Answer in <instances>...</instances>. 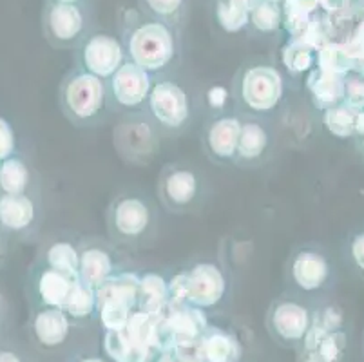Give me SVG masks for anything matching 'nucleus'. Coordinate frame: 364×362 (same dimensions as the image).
<instances>
[{"instance_id": "obj_1", "label": "nucleus", "mask_w": 364, "mask_h": 362, "mask_svg": "<svg viewBox=\"0 0 364 362\" xmlns=\"http://www.w3.org/2000/svg\"><path fill=\"white\" fill-rule=\"evenodd\" d=\"M158 211L147 196L125 191L111 199L105 211L109 241L117 248L141 250L158 238Z\"/></svg>"}, {"instance_id": "obj_2", "label": "nucleus", "mask_w": 364, "mask_h": 362, "mask_svg": "<svg viewBox=\"0 0 364 362\" xmlns=\"http://www.w3.org/2000/svg\"><path fill=\"white\" fill-rule=\"evenodd\" d=\"M124 49L129 62L149 75L164 73L174 64L180 51L176 29L145 16V20L134 22L125 33Z\"/></svg>"}, {"instance_id": "obj_3", "label": "nucleus", "mask_w": 364, "mask_h": 362, "mask_svg": "<svg viewBox=\"0 0 364 362\" xmlns=\"http://www.w3.org/2000/svg\"><path fill=\"white\" fill-rule=\"evenodd\" d=\"M58 104L62 115L75 127H97L104 122L107 111L105 80L89 75L78 68L71 69L62 78Z\"/></svg>"}, {"instance_id": "obj_4", "label": "nucleus", "mask_w": 364, "mask_h": 362, "mask_svg": "<svg viewBox=\"0 0 364 362\" xmlns=\"http://www.w3.org/2000/svg\"><path fill=\"white\" fill-rule=\"evenodd\" d=\"M156 194L168 214H193L208 198V181L201 171L185 161H172L158 176Z\"/></svg>"}, {"instance_id": "obj_5", "label": "nucleus", "mask_w": 364, "mask_h": 362, "mask_svg": "<svg viewBox=\"0 0 364 362\" xmlns=\"http://www.w3.org/2000/svg\"><path fill=\"white\" fill-rule=\"evenodd\" d=\"M283 76L274 65L245 64L232 80V96L241 109L254 115H267L283 98Z\"/></svg>"}, {"instance_id": "obj_6", "label": "nucleus", "mask_w": 364, "mask_h": 362, "mask_svg": "<svg viewBox=\"0 0 364 362\" xmlns=\"http://www.w3.org/2000/svg\"><path fill=\"white\" fill-rule=\"evenodd\" d=\"M145 109L158 131L165 134H181L193 122V104L187 89L176 80L164 78L152 82Z\"/></svg>"}, {"instance_id": "obj_7", "label": "nucleus", "mask_w": 364, "mask_h": 362, "mask_svg": "<svg viewBox=\"0 0 364 362\" xmlns=\"http://www.w3.org/2000/svg\"><path fill=\"white\" fill-rule=\"evenodd\" d=\"M42 31L51 48H78L87 36V16L80 4H60L46 0L42 11Z\"/></svg>"}, {"instance_id": "obj_8", "label": "nucleus", "mask_w": 364, "mask_h": 362, "mask_svg": "<svg viewBox=\"0 0 364 362\" xmlns=\"http://www.w3.org/2000/svg\"><path fill=\"white\" fill-rule=\"evenodd\" d=\"M151 85V75L125 60L120 69L111 78L105 80L107 109L138 112L141 107H145Z\"/></svg>"}, {"instance_id": "obj_9", "label": "nucleus", "mask_w": 364, "mask_h": 362, "mask_svg": "<svg viewBox=\"0 0 364 362\" xmlns=\"http://www.w3.org/2000/svg\"><path fill=\"white\" fill-rule=\"evenodd\" d=\"M120 252L111 241L102 238H84L78 243V277L92 290H98L118 272Z\"/></svg>"}, {"instance_id": "obj_10", "label": "nucleus", "mask_w": 364, "mask_h": 362, "mask_svg": "<svg viewBox=\"0 0 364 362\" xmlns=\"http://www.w3.org/2000/svg\"><path fill=\"white\" fill-rule=\"evenodd\" d=\"M125 60L127 55L124 44L105 33L85 36L78 46V69L102 80L111 78Z\"/></svg>"}, {"instance_id": "obj_11", "label": "nucleus", "mask_w": 364, "mask_h": 362, "mask_svg": "<svg viewBox=\"0 0 364 362\" xmlns=\"http://www.w3.org/2000/svg\"><path fill=\"white\" fill-rule=\"evenodd\" d=\"M310 310L299 301L290 297L276 299L268 310V330L279 343H301L312 326Z\"/></svg>"}, {"instance_id": "obj_12", "label": "nucleus", "mask_w": 364, "mask_h": 362, "mask_svg": "<svg viewBox=\"0 0 364 362\" xmlns=\"http://www.w3.org/2000/svg\"><path fill=\"white\" fill-rule=\"evenodd\" d=\"M332 275L328 257L312 247H301L289 257L284 277L301 292H317L326 287Z\"/></svg>"}, {"instance_id": "obj_13", "label": "nucleus", "mask_w": 364, "mask_h": 362, "mask_svg": "<svg viewBox=\"0 0 364 362\" xmlns=\"http://www.w3.org/2000/svg\"><path fill=\"white\" fill-rule=\"evenodd\" d=\"M114 136H117V147L120 154L132 164L149 161L156 152L158 127L149 118V115L141 118L138 112H131L129 119H125L118 127Z\"/></svg>"}, {"instance_id": "obj_14", "label": "nucleus", "mask_w": 364, "mask_h": 362, "mask_svg": "<svg viewBox=\"0 0 364 362\" xmlns=\"http://www.w3.org/2000/svg\"><path fill=\"white\" fill-rule=\"evenodd\" d=\"M241 118L232 115H216L205 124L201 132V147L213 164L234 165Z\"/></svg>"}, {"instance_id": "obj_15", "label": "nucleus", "mask_w": 364, "mask_h": 362, "mask_svg": "<svg viewBox=\"0 0 364 362\" xmlns=\"http://www.w3.org/2000/svg\"><path fill=\"white\" fill-rule=\"evenodd\" d=\"M185 303L196 308L216 307L227 290V279L214 263H198L183 272Z\"/></svg>"}, {"instance_id": "obj_16", "label": "nucleus", "mask_w": 364, "mask_h": 362, "mask_svg": "<svg viewBox=\"0 0 364 362\" xmlns=\"http://www.w3.org/2000/svg\"><path fill=\"white\" fill-rule=\"evenodd\" d=\"M76 279L80 277L33 261L28 272L29 295L41 308H62Z\"/></svg>"}, {"instance_id": "obj_17", "label": "nucleus", "mask_w": 364, "mask_h": 362, "mask_svg": "<svg viewBox=\"0 0 364 362\" xmlns=\"http://www.w3.org/2000/svg\"><path fill=\"white\" fill-rule=\"evenodd\" d=\"M272 154V136L256 118H241L240 139H237L234 165L243 169L261 167Z\"/></svg>"}, {"instance_id": "obj_18", "label": "nucleus", "mask_w": 364, "mask_h": 362, "mask_svg": "<svg viewBox=\"0 0 364 362\" xmlns=\"http://www.w3.org/2000/svg\"><path fill=\"white\" fill-rule=\"evenodd\" d=\"M35 199L29 194L0 196V230L4 234H26L38 218Z\"/></svg>"}, {"instance_id": "obj_19", "label": "nucleus", "mask_w": 364, "mask_h": 362, "mask_svg": "<svg viewBox=\"0 0 364 362\" xmlns=\"http://www.w3.org/2000/svg\"><path fill=\"white\" fill-rule=\"evenodd\" d=\"M71 321L60 308H41L33 317V334L44 348H55L68 339Z\"/></svg>"}, {"instance_id": "obj_20", "label": "nucleus", "mask_w": 364, "mask_h": 362, "mask_svg": "<svg viewBox=\"0 0 364 362\" xmlns=\"http://www.w3.org/2000/svg\"><path fill=\"white\" fill-rule=\"evenodd\" d=\"M306 89L312 95L316 107H319L321 111H326L333 105L343 104L344 76L314 68L306 78Z\"/></svg>"}, {"instance_id": "obj_21", "label": "nucleus", "mask_w": 364, "mask_h": 362, "mask_svg": "<svg viewBox=\"0 0 364 362\" xmlns=\"http://www.w3.org/2000/svg\"><path fill=\"white\" fill-rule=\"evenodd\" d=\"M35 261L78 277V245H73L69 239H48L36 254Z\"/></svg>"}, {"instance_id": "obj_22", "label": "nucleus", "mask_w": 364, "mask_h": 362, "mask_svg": "<svg viewBox=\"0 0 364 362\" xmlns=\"http://www.w3.org/2000/svg\"><path fill=\"white\" fill-rule=\"evenodd\" d=\"M168 307V281L160 274L149 272L140 277L138 310L149 315H161Z\"/></svg>"}, {"instance_id": "obj_23", "label": "nucleus", "mask_w": 364, "mask_h": 362, "mask_svg": "<svg viewBox=\"0 0 364 362\" xmlns=\"http://www.w3.org/2000/svg\"><path fill=\"white\" fill-rule=\"evenodd\" d=\"M198 353L201 362H232L237 357V346L228 334L207 326L198 343Z\"/></svg>"}, {"instance_id": "obj_24", "label": "nucleus", "mask_w": 364, "mask_h": 362, "mask_svg": "<svg viewBox=\"0 0 364 362\" xmlns=\"http://www.w3.org/2000/svg\"><path fill=\"white\" fill-rule=\"evenodd\" d=\"M31 169L18 156H9L0 164V196L29 194L31 188Z\"/></svg>"}, {"instance_id": "obj_25", "label": "nucleus", "mask_w": 364, "mask_h": 362, "mask_svg": "<svg viewBox=\"0 0 364 362\" xmlns=\"http://www.w3.org/2000/svg\"><path fill=\"white\" fill-rule=\"evenodd\" d=\"M60 310L68 315L69 321H85L97 312V290L76 279Z\"/></svg>"}, {"instance_id": "obj_26", "label": "nucleus", "mask_w": 364, "mask_h": 362, "mask_svg": "<svg viewBox=\"0 0 364 362\" xmlns=\"http://www.w3.org/2000/svg\"><path fill=\"white\" fill-rule=\"evenodd\" d=\"M323 71L333 73V75L346 76L348 73L357 69V60L346 51L344 44L339 42H326L317 49V65Z\"/></svg>"}, {"instance_id": "obj_27", "label": "nucleus", "mask_w": 364, "mask_h": 362, "mask_svg": "<svg viewBox=\"0 0 364 362\" xmlns=\"http://www.w3.org/2000/svg\"><path fill=\"white\" fill-rule=\"evenodd\" d=\"M283 64L290 75H303L310 73L317 65V49L306 44L304 40L290 38L289 44L283 48Z\"/></svg>"}, {"instance_id": "obj_28", "label": "nucleus", "mask_w": 364, "mask_h": 362, "mask_svg": "<svg viewBox=\"0 0 364 362\" xmlns=\"http://www.w3.org/2000/svg\"><path fill=\"white\" fill-rule=\"evenodd\" d=\"M138 4L147 18L176 28L183 20L187 0H138Z\"/></svg>"}, {"instance_id": "obj_29", "label": "nucleus", "mask_w": 364, "mask_h": 362, "mask_svg": "<svg viewBox=\"0 0 364 362\" xmlns=\"http://www.w3.org/2000/svg\"><path fill=\"white\" fill-rule=\"evenodd\" d=\"M248 24L261 33H274L283 26V8L281 4L254 0L248 11Z\"/></svg>"}, {"instance_id": "obj_30", "label": "nucleus", "mask_w": 364, "mask_h": 362, "mask_svg": "<svg viewBox=\"0 0 364 362\" xmlns=\"http://www.w3.org/2000/svg\"><path fill=\"white\" fill-rule=\"evenodd\" d=\"M323 122L324 127L328 129V132L336 138H352L355 134V118L357 111L350 109L348 105L339 104L333 107L323 111Z\"/></svg>"}, {"instance_id": "obj_31", "label": "nucleus", "mask_w": 364, "mask_h": 362, "mask_svg": "<svg viewBox=\"0 0 364 362\" xmlns=\"http://www.w3.org/2000/svg\"><path fill=\"white\" fill-rule=\"evenodd\" d=\"M248 11L250 9L234 4L230 0H216V4H214L216 22L227 33H237L245 26H248Z\"/></svg>"}, {"instance_id": "obj_32", "label": "nucleus", "mask_w": 364, "mask_h": 362, "mask_svg": "<svg viewBox=\"0 0 364 362\" xmlns=\"http://www.w3.org/2000/svg\"><path fill=\"white\" fill-rule=\"evenodd\" d=\"M343 104L350 109L363 111L364 109V73L352 71L344 76Z\"/></svg>"}, {"instance_id": "obj_33", "label": "nucleus", "mask_w": 364, "mask_h": 362, "mask_svg": "<svg viewBox=\"0 0 364 362\" xmlns=\"http://www.w3.org/2000/svg\"><path fill=\"white\" fill-rule=\"evenodd\" d=\"M344 348V335L341 331H330L321 339V343L314 351L321 362H336L341 357Z\"/></svg>"}, {"instance_id": "obj_34", "label": "nucleus", "mask_w": 364, "mask_h": 362, "mask_svg": "<svg viewBox=\"0 0 364 362\" xmlns=\"http://www.w3.org/2000/svg\"><path fill=\"white\" fill-rule=\"evenodd\" d=\"M16 142H15V131H13L11 124L8 119L0 116V164L8 159L9 156L15 154Z\"/></svg>"}, {"instance_id": "obj_35", "label": "nucleus", "mask_w": 364, "mask_h": 362, "mask_svg": "<svg viewBox=\"0 0 364 362\" xmlns=\"http://www.w3.org/2000/svg\"><path fill=\"white\" fill-rule=\"evenodd\" d=\"M283 15L310 16L319 9V0H283Z\"/></svg>"}, {"instance_id": "obj_36", "label": "nucleus", "mask_w": 364, "mask_h": 362, "mask_svg": "<svg viewBox=\"0 0 364 362\" xmlns=\"http://www.w3.org/2000/svg\"><path fill=\"white\" fill-rule=\"evenodd\" d=\"M344 48L357 62H364V22L357 26L355 33L352 35L348 44H344Z\"/></svg>"}, {"instance_id": "obj_37", "label": "nucleus", "mask_w": 364, "mask_h": 362, "mask_svg": "<svg viewBox=\"0 0 364 362\" xmlns=\"http://www.w3.org/2000/svg\"><path fill=\"white\" fill-rule=\"evenodd\" d=\"M350 257L353 265L364 274V232L357 234L350 243Z\"/></svg>"}, {"instance_id": "obj_38", "label": "nucleus", "mask_w": 364, "mask_h": 362, "mask_svg": "<svg viewBox=\"0 0 364 362\" xmlns=\"http://www.w3.org/2000/svg\"><path fill=\"white\" fill-rule=\"evenodd\" d=\"M350 0H319V8L326 11V15H337L348 8Z\"/></svg>"}, {"instance_id": "obj_39", "label": "nucleus", "mask_w": 364, "mask_h": 362, "mask_svg": "<svg viewBox=\"0 0 364 362\" xmlns=\"http://www.w3.org/2000/svg\"><path fill=\"white\" fill-rule=\"evenodd\" d=\"M355 138H360L364 136V109L363 111H357V118H355Z\"/></svg>"}, {"instance_id": "obj_40", "label": "nucleus", "mask_w": 364, "mask_h": 362, "mask_svg": "<svg viewBox=\"0 0 364 362\" xmlns=\"http://www.w3.org/2000/svg\"><path fill=\"white\" fill-rule=\"evenodd\" d=\"M0 362H21V358L11 351H0Z\"/></svg>"}, {"instance_id": "obj_41", "label": "nucleus", "mask_w": 364, "mask_h": 362, "mask_svg": "<svg viewBox=\"0 0 364 362\" xmlns=\"http://www.w3.org/2000/svg\"><path fill=\"white\" fill-rule=\"evenodd\" d=\"M156 362H180V358L174 355V351H165L164 355H160Z\"/></svg>"}, {"instance_id": "obj_42", "label": "nucleus", "mask_w": 364, "mask_h": 362, "mask_svg": "<svg viewBox=\"0 0 364 362\" xmlns=\"http://www.w3.org/2000/svg\"><path fill=\"white\" fill-rule=\"evenodd\" d=\"M230 2H234V4H237V6H243V8L250 9V6H252V2H254V0H230Z\"/></svg>"}, {"instance_id": "obj_43", "label": "nucleus", "mask_w": 364, "mask_h": 362, "mask_svg": "<svg viewBox=\"0 0 364 362\" xmlns=\"http://www.w3.org/2000/svg\"><path fill=\"white\" fill-rule=\"evenodd\" d=\"M6 254V239H4V232L0 230V257Z\"/></svg>"}, {"instance_id": "obj_44", "label": "nucleus", "mask_w": 364, "mask_h": 362, "mask_svg": "<svg viewBox=\"0 0 364 362\" xmlns=\"http://www.w3.org/2000/svg\"><path fill=\"white\" fill-rule=\"evenodd\" d=\"M48 2H60V4H80V0H48Z\"/></svg>"}, {"instance_id": "obj_45", "label": "nucleus", "mask_w": 364, "mask_h": 362, "mask_svg": "<svg viewBox=\"0 0 364 362\" xmlns=\"http://www.w3.org/2000/svg\"><path fill=\"white\" fill-rule=\"evenodd\" d=\"M2 317H4V299L0 295V321H2Z\"/></svg>"}, {"instance_id": "obj_46", "label": "nucleus", "mask_w": 364, "mask_h": 362, "mask_svg": "<svg viewBox=\"0 0 364 362\" xmlns=\"http://www.w3.org/2000/svg\"><path fill=\"white\" fill-rule=\"evenodd\" d=\"M359 139V145H360V151L364 152V136H360V138H357Z\"/></svg>"}, {"instance_id": "obj_47", "label": "nucleus", "mask_w": 364, "mask_h": 362, "mask_svg": "<svg viewBox=\"0 0 364 362\" xmlns=\"http://www.w3.org/2000/svg\"><path fill=\"white\" fill-rule=\"evenodd\" d=\"M82 362H104V361H102V358H85V361Z\"/></svg>"}, {"instance_id": "obj_48", "label": "nucleus", "mask_w": 364, "mask_h": 362, "mask_svg": "<svg viewBox=\"0 0 364 362\" xmlns=\"http://www.w3.org/2000/svg\"><path fill=\"white\" fill-rule=\"evenodd\" d=\"M264 2H274V4H281L283 0H264Z\"/></svg>"}, {"instance_id": "obj_49", "label": "nucleus", "mask_w": 364, "mask_h": 362, "mask_svg": "<svg viewBox=\"0 0 364 362\" xmlns=\"http://www.w3.org/2000/svg\"><path fill=\"white\" fill-rule=\"evenodd\" d=\"M363 2H364V0H363Z\"/></svg>"}]
</instances>
